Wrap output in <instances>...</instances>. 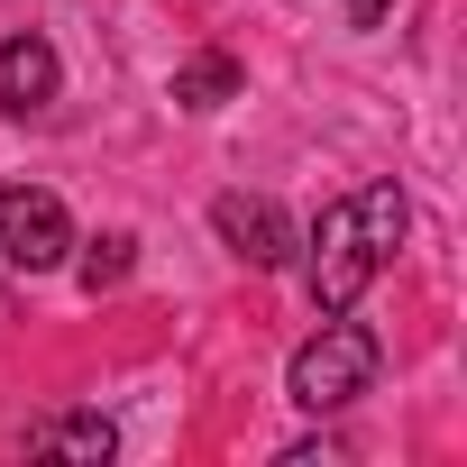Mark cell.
<instances>
[{
	"label": "cell",
	"mask_w": 467,
	"mask_h": 467,
	"mask_svg": "<svg viewBox=\"0 0 467 467\" xmlns=\"http://www.w3.org/2000/svg\"><path fill=\"white\" fill-rule=\"evenodd\" d=\"M28 449H37V458H83V467H101V458L119 449V431H110L101 412H65V421H47Z\"/></svg>",
	"instance_id": "6"
},
{
	"label": "cell",
	"mask_w": 467,
	"mask_h": 467,
	"mask_svg": "<svg viewBox=\"0 0 467 467\" xmlns=\"http://www.w3.org/2000/svg\"><path fill=\"white\" fill-rule=\"evenodd\" d=\"M229 92H239V56L202 47V56H183V65H174V101H183V110H220Z\"/></svg>",
	"instance_id": "7"
},
{
	"label": "cell",
	"mask_w": 467,
	"mask_h": 467,
	"mask_svg": "<svg viewBox=\"0 0 467 467\" xmlns=\"http://www.w3.org/2000/svg\"><path fill=\"white\" fill-rule=\"evenodd\" d=\"M385 10H394V0H348V28H376Z\"/></svg>",
	"instance_id": "9"
},
{
	"label": "cell",
	"mask_w": 467,
	"mask_h": 467,
	"mask_svg": "<svg viewBox=\"0 0 467 467\" xmlns=\"http://www.w3.org/2000/svg\"><path fill=\"white\" fill-rule=\"evenodd\" d=\"M403 229H412V202L394 192V183H358L348 202H330L321 220H312V257H303V285H312V303L321 312H358V294L376 285V266L403 248Z\"/></svg>",
	"instance_id": "1"
},
{
	"label": "cell",
	"mask_w": 467,
	"mask_h": 467,
	"mask_svg": "<svg viewBox=\"0 0 467 467\" xmlns=\"http://www.w3.org/2000/svg\"><path fill=\"white\" fill-rule=\"evenodd\" d=\"M376 330H358L348 312H330L321 321V339H303L294 348V376H285V394L303 403V412H348L367 385H376Z\"/></svg>",
	"instance_id": "2"
},
{
	"label": "cell",
	"mask_w": 467,
	"mask_h": 467,
	"mask_svg": "<svg viewBox=\"0 0 467 467\" xmlns=\"http://www.w3.org/2000/svg\"><path fill=\"white\" fill-rule=\"evenodd\" d=\"M56 92H65V65H56L47 37H0V110L28 119V110H47Z\"/></svg>",
	"instance_id": "5"
},
{
	"label": "cell",
	"mask_w": 467,
	"mask_h": 467,
	"mask_svg": "<svg viewBox=\"0 0 467 467\" xmlns=\"http://www.w3.org/2000/svg\"><path fill=\"white\" fill-rule=\"evenodd\" d=\"M74 257V220L47 183H10L0 192V266H19V275H56Z\"/></svg>",
	"instance_id": "3"
},
{
	"label": "cell",
	"mask_w": 467,
	"mask_h": 467,
	"mask_svg": "<svg viewBox=\"0 0 467 467\" xmlns=\"http://www.w3.org/2000/svg\"><path fill=\"white\" fill-rule=\"evenodd\" d=\"M211 229L229 239V257H248V266H294V248H303V229L266 192H220L211 202Z\"/></svg>",
	"instance_id": "4"
},
{
	"label": "cell",
	"mask_w": 467,
	"mask_h": 467,
	"mask_svg": "<svg viewBox=\"0 0 467 467\" xmlns=\"http://www.w3.org/2000/svg\"><path fill=\"white\" fill-rule=\"evenodd\" d=\"M129 229H110V239H92L83 257H74V275H83V294H110V285H129Z\"/></svg>",
	"instance_id": "8"
}]
</instances>
